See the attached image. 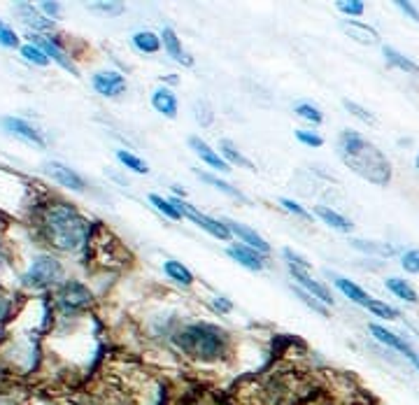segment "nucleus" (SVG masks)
<instances>
[{"mask_svg": "<svg viewBox=\"0 0 419 405\" xmlns=\"http://www.w3.org/2000/svg\"><path fill=\"white\" fill-rule=\"evenodd\" d=\"M294 291H296V296L301 298V301H303L305 305H308V308H312L315 312H319V315H322V317H329V310L324 308V303H322V301H317L315 296H308V294H305V289H301V287H296Z\"/></svg>", "mask_w": 419, "mask_h": 405, "instance_id": "obj_32", "label": "nucleus"}, {"mask_svg": "<svg viewBox=\"0 0 419 405\" xmlns=\"http://www.w3.org/2000/svg\"><path fill=\"white\" fill-rule=\"evenodd\" d=\"M412 363H415V366H417V370H419V356L415 358V361H412Z\"/></svg>", "mask_w": 419, "mask_h": 405, "instance_id": "obj_47", "label": "nucleus"}, {"mask_svg": "<svg viewBox=\"0 0 419 405\" xmlns=\"http://www.w3.org/2000/svg\"><path fill=\"white\" fill-rule=\"evenodd\" d=\"M315 215L322 219L324 224H329L331 229L345 231V233H350V231L354 229V224H352L350 219H345L343 215H338V212H334L331 208H324V205H319V208L315 210Z\"/></svg>", "mask_w": 419, "mask_h": 405, "instance_id": "obj_19", "label": "nucleus"}, {"mask_svg": "<svg viewBox=\"0 0 419 405\" xmlns=\"http://www.w3.org/2000/svg\"><path fill=\"white\" fill-rule=\"evenodd\" d=\"M226 226H229V231L233 235H238L245 245H247V247L256 249L258 254H268L270 251V245L265 242L256 231H252L249 226H243V224H236V222H226Z\"/></svg>", "mask_w": 419, "mask_h": 405, "instance_id": "obj_10", "label": "nucleus"}, {"mask_svg": "<svg viewBox=\"0 0 419 405\" xmlns=\"http://www.w3.org/2000/svg\"><path fill=\"white\" fill-rule=\"evenodd\" d=\"M149 201H151V205L158 210V212H163L165 217H170V219H182V215L172 208V203H168V201H163L161 196H156V194H149Z\"/></svg>", "mask_w": 419, "mask_h": 405, "instance_id": "obj_31", "label": "nucleus"}, {"mask_svg": "<svg viewBox=\"0 0 419 405\" xmlns=\"http://www.w3.org/2000/svg\"><path fill=\"white\" fill-rule=\"evenodd\" d=\"M117 158L126 165V168L135 170V172H140V175H147V172H149L147 163L140 161L138 156H133V154H129V151H124V149H122V151H117Z\"/></svg>", "mask_w": 419, "mask_h": 405, "instance_id": "obj_27", "label": "nucleus"}, {"mask_svg": "<svg viewBox=\"0 0 419 405\" xmlns=\"http://www.w3.org/2000/svg\"><path fill=\"white\" fill-rule=\"evenodd\" d=\"M370 333L377 338V340H380L382 345H387V347H391V349H396V352H401V354H405L410 358V361H415V352L410 349V345L408 342H403L401 338L398 336H394L391 333V331H387V329H382V327H377V324H370Z\"/></svg>", "mask_w": 419, "mask_h": 405, "instance_id": "obj_12", "label": "nucleus"}, {"mask_svg": "<svg viewBox=\"0 0 419 405\" xmlns=\"http://www.w3.org/2000/svg\"><path fill=\"white\" fill-rule=\"evenodd\" d=\"M212 305H215V310L222 312V315H229V312L233 310V303L229 301V298H215Z\"/></svg>", "mask_w": 419, "mask_h": 405, "instance_id": "obj_43", "label": "nucleus"}, {"mask_svg": "<svg viewBox=\"0 0 419 405\" xmlns=\"http://www.w3.org/2000/svg\"><path fill=\"white\" fill-rule=\"evenodd\" d=\"M91 305V291L79 282H68L58 291V308L63 312H79Z\"/></svg>", "mask_w": 419, "mask_h": 405, "instance_id": "obj_6", "label": "nucleus"}, {"mask_svg": "<svg viewBox=\"0 0 419 405\" xmlns=\"http://www.w3.org/2000/svg\"><path fill=\"white\" fill-rule=\"evenodd\" d=\"M398 8H401V10L405 12V15H408V17H412V19H415V22L419 24V12H417L415 8H412L410 3H405V0H401V3H398Z\"/></svg>", "mask_w": 419, "mask_h": 405, "instance_id": "obj_45", "label": "nucleus"}, {"mask_svg": "<svg viewBox=\"0 0 419 405\" xmlns=\"http://www.w3.org/2000/svg\"><path fill=\"white\" fill-rule=\"evenodd\" d=\"M0 44H5V47H17V44H19V38L15 35V31H10V28H3V31H0Z\"/></svg>", "mask_w": 419, "mask_h": 405, "instance_id": "obj_40", "label": "nucleus"}, {"mask_svg": "<svg viewBox=\"0 0 419 405\" xmlns=\"http://www.w3.org/2000/svg\"><path fill=\"white\" fill-rule=\"evenodd\" d=\"M291 275H294L296 280H298V284H301L305 291H310V294L315 296V298H319V301L326 303V305H334V296H331V291L326 289L324 284H319L317 280H312V277L305 273V268L291 265Z\"/></svg>", "mask_w": 419, "mask_h": 405, "instance_id": "obj_8", "label": "nucleus"}, {"mask_svg": "<svg viewBox=\"0 0 419 405\" xmlns=\"http://www.w3.org/2000/svg\"><path fill=\"white\" fill-rule=\"evenodd\" d=\"M163 270H165V275L172 277V280L179 282V284H184V287H189V284L194 282V275H191V270L186 268V265L179 263V261H165Z\"/></svg>", "mask_w": 419, "mask_h": 405, "instance_id": "obj_23", "label": "nucleus"}, {"mask_svg": "<svg viewBox=\"0 0 419 405\" xmlns=\"http://www.w3.org/2000/svg\"><path fill=\"white\" fill-rule=\"evenodd\" d=\"M343 31L347 33L350 38H354L356 42H361V44H375L377 40V33L370 28V26H363V24H359V22H347V24H343Z\"/></svg>", "mask_w": 419, "mask_h": 405, "instance_id": "obj_18", "label": "nucleus"}, {"mask_svg": "<svg viewBox=\"0 0 419 405\" xmlns=\"http://www.w3.org/2000/svg\"><path fill=\"white\" fill-rule=\"evenodd\" d=\"M194 115H196V119H198V124L201 126H212V122H215V112H212V108L205 101H198L196 105H194Z\"/></svg>", "mask_w": 419, "mask_h": 405, "instance_id": "obj_30", "label": "nucleus"}, {"mask_svg": "<svg viewBox=\"0 0 419 405\" xmlns=\"http://www.w3.org/2000/svg\"><path fill=\"white\" fill-rule=\"evenodd\" d=\"M133 44L140 49V51H147V54H156L158 49H161V38L154 35V33L149 31H140L133 35Z\"/></svg>", "mask_w": 419, "mask_h": 405, "instance_id": "obj_21", "label": "nucleus"}, {"mask_svg": "<svg viewBox=\"0 0 419 405\" xmlns=\"http://www.w3.org/2000/svg\"><path fill=\"white\" fill-rule=\"evenodd\" d=\"M352 245L363 251H375V254H387V251L391 247H387V245H375V242H363V240H352Z\"/></svg>", "mask_w": 419, "mask_h": 405, "instance_id": "obj_39", "label": "nucleus"}, {"mask_svg": "<svg viewBox=\"0 0 419 405\" xmlns=\"http://www.w3.org/2000/svg\"><path fill=\"white\" fill-rule=\"evenodd\" d=\"M93 89H96L101 96L115 98L126 91V79L115 70H103V72H96V75H93Z\"/></svg>", "mask_w": 419, "mask_h": 405, "instance_id": "obj_7", "label": "nucleus"}, {"mask_svg": "<svg viewBox=\"0 0 419 405\" xmlns=\"http://www.w3.org/2000/svg\"><path fill=\"white\" fill-rule=\"evenodd\" d=\"M401 263H403V268L408 270V273L419 275V249H410V251H405L403 258H401Z\"/></svg>", "mask_w": 419, "mask_h": 405, "instance_id": "obj_34", "label": "nucleus"}, {"mask_svg": "<svg viewBox=\"0 0 419 405\" xmlns=\"http://www.w3.org/2000/svg\"><path fill=\"white\" fill-rule=\"evenodd\" d=\"M44 235L47 242L56 249L70 251L77 249L84 240V222L75 208L65 203H56L44 212Z\"/></svg>", "mask_w": 419, "mask_h": 405, "instance_id": "obj_2", "label": "nucleus"}, {"mask_svg": "<svg viewBox=\"0 0 419 405\" xmlns=\"http://www.w3.org/2000/svg\"><path fill=\"white\" fill-rule=\"evenodd\" d=\"M387 289H389L394 296L401 298V301L417 303V294H415V289H412L405 280H401V277H389V280H387Z\"/></svg>", "mask_w": 419, "mask_h": 405, "instance_id": "obj_22", "label": "nucleus"}, {"mask_svg": "<svg viewBox=\"0 0 419 405\" xmlns=\"http://www.w3.org/2000/svg\"><path fill=\"white\" fill-rule=\"evenodd\" d=\"M10 317V298L5 294H0V324Z\"/></svg>", "mask_w": 419, "mask_h": 405, "instance_id": "obj_44", "label": "nucleus"}, {"mask_svg": "<svg viewBox=\"0 0 419 405\" xmlns=\"http://www.w3.org/2000/svg\"><path fill=\"white\" fill-rule=\"evenodd\" d=\"M161 40H163V49L168 51L170 58H175L177 63L186 65V68H194V58H191V56L182 49V42L177 40L175 31H172V28H163Z\"/></svg>", "mask_w": 419, "mask_h": 405, "instance_id": "obj_11", "label": "nucleus"}, {"mask_svg": "<svg viewBox=\"0 0 419 405\" xmlns=\"http://www.w3.org/2000/svg\"><path fill=\"white\" fill-rule=\"evenodd\" d=\"M222 151H224V156L229 158V161L236 163V165H240V168H247V170H254V163L247 161V158H245L240 151L233 149V144L229 140H222Z\"/></svg>", "mask_w": 419, "mask_h": 405, "instance_id": "obj_26", "label": "nucleus"}, {"mask_svg": "<svg viewBox=\"0 0 419 405\" xmlns=\"http://www.w3.org/2000/svg\"><path fill=\"white\" fill-rule=\"evenodd\" d=\"M226 254L249 270H256V273L263 270V256L256 254V249L247 247V245H231V247L226 249Z\"/></svg>", "mask_w": 419, "mask_h": 405, "instance_id": "obj_9", "label": "nucleus"}, {"mask_svg": "<svg viewBox=\"0 0 419 405\" xmlns=\"http://www.w3.org/2000/svg\"><path fill=\"white\" fill-rule=\"evenodd\" d=\"M5 126H8V131H12L15 135L24 138V140H28L33 144H38V147H44V138L40 135L38 129H33V124H26L22 119H5Z\"/></svg>", "mask_w": 419, "mask_h": 405, "instance_id": "obj_15", "label": "nucleus"}, {"mask_svg": "<svg viewBox=\"0 0 419 405\" xmlns=\"http://www.w3.org/2000/svg\"><path fill=\"white\" fill-rule=\"evenodd\" d=\"M296 138H298V140H301L303 144H308V147H322V144H324L322 138L315 135V133H310V131H298Z\"/></svg>", "mask_w": 419, "mask_h": 405, "instance_id": "obj_38", "label": "nucleus"}, {"mask_svg": "<svg viewBox=\"0 0 419 405\" xmlns=\"http://www.w3.org/2000/svg\"><path fill=\"white\" fill-rule=\"evenodd\" d=\"M336 287L340 289L343 294L350 298V301H354V303H359V305H363V308L372 301V298H370L368 294H365V291H363L361 287H359V284L350 282V280H345V277H338V280H336Z\"/></svg>", "mask_w": 419, "mask_h": 405, "instance_id": "obj_20", "label": "nucleus"}, {"mask_svg": "<svg viewBox=\"0 0 419 405\" xmlns=\"http://www.w3.org/2000/svg\"><path fill=\"white\" fill-rule=\"evenodd\" d=\"M340 156L347 168H352L356 175H361L363 179H368L372 184H384L389 182L391 177V165L387 161V156L382 154L375 144H370L361 133L356 131H343L340 133Z\"/></svg>", "mask_w": 419, "mask_h": 405, "instance_id": "obj_1", "label": "nucleus"}, {"mask_svg": "<svg viewBox=\"0 0 419 405\" xmlns=\"http://www.w3.org/2000/svg\"><path fill=\"white\" fill-rule=\"evenodd\" d=\"M170 203H172V208H175L179 215L182 217H186V219H191L194 224H198L201 229H205L208 231L210 235H215V238H219V240H229L231 238V231H229V226H226L224 222H217V219H212V217H205V215H201L194 205H189V203H184L182 198H170Z\"/></svg>", "mask_w": 419, "mask_h": 405, "instance_id": "obj_5", "label": "nucleus"}, {"mask_svg": "<svg viewBox=\"0 0 419 405\" xmlns=\"http://www.w3.org/2000/svg\"><path fill=\"white\" fill-rule=\"evenodd\" d=\"M61 277H63V268L54 256H38L35 261H33L31 270L26 273L24 282L28 284V287L44 289L56 284Z\"/></svg>", "mask_w": 419, "mask_h": 405, "instance_id": "obj_4", "label": "nucleus"}, {"mask_svg": "<svg viewBox=\"0 0 419 405\" xmlns=\"http://www.w3.org/2000/svg\"><path fill=\"white\" fill-rule=\"evenodd\" d=\"M28 40H31V44H35L38 49H42L44 54H47V58H54L56 63H61L65 70H72V65H70V61L65 58V54L61 49H58V44L56 42H51L49 38H40V35H33V33H28Z\"/></svg>", "mask_w": 419, "mask_h": 405, "instance_id": "obj_16", "label": "nucleus"}, {"mask_svg": "<svg viewBox=\"0 0 419 405\" xmlns=\"http://www.w3.org/2000/svg\"><path fill=\"white\" fill-rule=\"evenodd\" d=\"M189 144H191V149H194L196 154L201 156V161H205L208 165H212V168H215V170H219V172H229V170H231V168H229V163H226L224 158L219 156L215 149H210L203 140H198L196 135H191V138H189Z\"/></svg>", "mask_w": 419, "mask_h": 405, "instance_id": "obj_13", "label": "nucleus"}, {"mask_svg": "<svg viewBox=\"0 0 419 405\" xmlns=\"http://www.w3.org/2000/svg\"><path fill=\"white\" fill-rule=\"evenodd\" d=\"M338 8H340V10L345 12V15L359 17V15H363L365 5L361 3V0H350V3H345V0H340V3H338Z\"/></svg>", "mask_w": 419, "mask_h": 405, "instance_id": "obj_36", "label": "nucleus"}, {"mask_svg": "<svg viewBox=\"0 0 419 405\" xmlns=\"http://www.w3.org/2000/svg\"><path fill=\"white\" fill-rule=\"evenodd\" d=\"M196 175L201 177L205 184H210V187H215V189H219V191H224V194H229V196H236V198H243V196H240V191H238L236 187H231V184L222 182V179H219V177H215V175H210V172L196 170Z\"/></svg>", "mask_w": 419, "mask_h": 405, "instance_id": "obj_25", "label": "nucleus"}, {"mask_svg": "<svg viewBox=\"0 0 419 405\" xmlns=\"http://www.w3.org/2000/svg\"><path fill=\"white\" fill-rule=\"evenodd\" d=\"M47 172H49L51 177L56 179V182H61L63 187H70V189H75V191H82L84 189V182H82V177L77 175V172H72L68 165H61V163H51V165H47L44 168Z\"/></svg>", "mask_w": 419, "mask_h": 405, "instance_id": "obj_14", "label": "nucleus"}, {"mask_svg": "<svg viewBox=\"0 0 419 405\" xmlns=\"http://www.w3.org/2000/svg\"><path fill=\"white\" fill-rule=\"evenodd\" d=\"M42 10H47V15H54V17L58 15V12H56L58 5L56 3H42Z\"/></svg>", "mask_w": 419, "mask_h": 405, "instance_id": "obj_46", "label": "nucleus"}, {"mask_svg": "<svg viewBox=\"0 0 419 405\" xmlns=\"http://www.w3.org/2000/svg\"><path fill=\"white\" fill-rule=\"evenodd\" d=\"M22 54H24V58H28L31 63L40 65V68H44V65L49 63V58H47V54H44L42 49H38L35 44H24V47H22Z\"/></svg>", "mask_w": 419, "mask_h": 405, "instance_id": "obj_29", "label": "nucleus"}, {"mask_svg": "<svg viewBox=\"0 0 419 405\" xmlns=\"http://www.w3.org/2000/svg\"><path fill=\"white\" fill-rule=\"evenodd\" d=\"M365 308H368L372 315H377V317H382V320H396L398 317V312H396V308H391V305H387V303H382V301H375V298H372V301L365 305Z\"/></svg>", "mask_w": 419, "mask_h": 405, "instance_id": "obj_28", "label": "nucleus"}, {"mask_svg": "<svg viewBox=\"0 0 419 405\" xmlns=\"http://www.w3.org/2000/svg\"><path fill=\"white\" fill-rule=\"evenodd\" d=\"M382 54H384V58H387L389 63H394L396 68H401V70H405V72H412V75H419L417 63H412L410 58H405L403 54H398L394 47H384Z\"/></svg>", "mask_w": 419, "mask_h": 405, "instance_id": "obj_24", "label": "nucleus"}, {"mask_svg": "<svg viewBox=\"0 0 419 405\" xmlns=\"http://www.w3.org/2000/svg\"><path fill=\"white\" fill-rule=\"evenodd\" d=\"M5 28V26H3V22H0V31H3Z\"/></svg>", "mask_w": 419, "mask_h": 405, "instance_id": "obj_49", "label": "nucleus"}, {"mask_svg": "<svg viewBox=\"0 0 419 405\" xmlns=\"http://www.w3.org/2000/svg\"><path fill=\"white\" fill-rule=\"evenodd\" d=\"M279 203H282V208H287L289 212H294V215H298V217H301V219H310V217H308V212H305V210H303V208H301V205H298V203L289 201V198H282V201H279Z\"/></svg>", "mask_w": 419, "mask_h": 405, "instance_id": "obj_41", "label": "nucleus"}, {"mask_svg": "<svg viewBox=\"0 0 419 405\" xmlns=\"http://www.w3.org/2000/svg\"><path fill=\"white\" fill-rule=\"evenodd\" d=\"M415 165H417V168H419V154H417V161H415Z\"/></svg>", "mask_w": 419, "mask_h": 405, "instance_id": "obj_48", "label": "nucleus"}, {"mask_svg": "<svg viewBox=\"0 0 419 405\" xmlns=\"http://www.w3.org/2000/svg\"><path fill=\"white\" fill-rule=\"evenodd\" d=\"M172 342L201 361H217L226 352V336L210 324H194V327L179 329L172 336Z\"/></svg>", "mask_w": 419, "mask_h": 405, "instance_id": "obj_3", "label": "nucleus"}, {"mask_svg": "<svg viewBox=\"0 0 419 405\" xmlns=\"http://www.w3.org/2000/svg\"><path fill=\"white\" fill-rule=\"evenodd\" d=\"M151 105H154V110L161 112L163 117L172 119L177 115V98L168 89H156L154 94H151Z\"/></svg>", "mask_w": 419, "mask_h": 405, "instance_id": "obj_17", "label": "nucleus"}, {"mask_svg": "<svg viewBox=\"0 0 419 405\" xmlns=\"http://www.w3.org/2000/svg\"><path fill=\"white\" fill-rule=\"evenodd\" d=\"M91 10H103V15H122L124 5L122 3H91Z\"/></svg>", "mask_w": 419, "mask_h": 405, "instance_id": "obj_37", "label": "nucleus"}, {"mask_svg": "<svg viewBox=\"0 0 419 405\" xmlns=\"http://www.w3.org/2000/svg\"><path fill=\"white\" fill-rule=\"evenodd\" d=\"M296 115L308 119V122H312V124H322V119H324L322 112H319L317 108H312V105H308V103H298L296 105Z\"/></svg>", "mask_w": 419, "mask_h": 405, "instance_id": "obj_33", "label": "nucleus"}, {"mask_svg": "<svg viewBox=\"0 0 419 405\" xmlns=\"http://www.w3.org/2000/svg\"><path fill=\"white\" fill-rule=\"evenodd\" d=\"M284 258H287L291 265H298V268H308V265H310L308 258H301L298 254H294L291 249H284Z\"/></svg>", "mask_w": 419, "mask_h": 405, "instance_id": "obj_42", "label": "nucleus"}, {"mask_svg": "<svg viewBox=\"0 0 419 405\" xmlns=\"http://www.w3.org/2000/svg\"><path fill=\"white\" fill-rule=\"evenodd\" d=\"M343 105H345V110L352 112L354 117L363 119V122H368V124H375V115H372V112H368V110H363L361 105H356V103H352V101H345Z\"/></svg>", "mask_w": 419, "mask_h": 405, "instance_id": "obj_35", "label": "nucleus"}]
</instances>
